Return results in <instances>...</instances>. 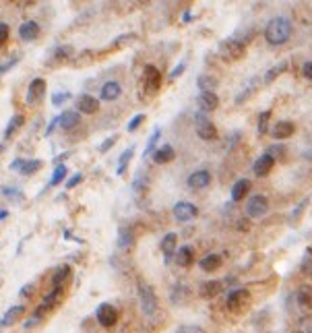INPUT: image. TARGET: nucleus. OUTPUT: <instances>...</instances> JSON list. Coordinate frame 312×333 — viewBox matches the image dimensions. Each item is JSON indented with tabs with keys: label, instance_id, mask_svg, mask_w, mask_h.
Wrapping results in <instances>:
<instances>
[{
	"label": "nucleus",
	"instance_id": "c03bdc74",
	"mask_svg": "<svg viewBox=\"0 0 312 333\" xmlns=\"http://www.w3.org/2000/svg\"><path fill=\"white\" fill-rule=\"evenodd\" d=\"M176 333H205V329L203 327H196V325H184Z\"/></svg>",
	"mask_w": 312,
	"mask_h": 333
},
{
	"label": "nucleus",
	"instance_id": "5fc2aeb1",
	"mask_svg": "<svg viewBox=\"0 0 312 333\" xmlns=\"http://www.w3.org/2000/svg\"><path fill=\"white\" fill-rule=\"evenodd\" d=\"M302 75H304L306 79H310V81H312V60L304 63V67H302Z\"/></svg>",
	"mask_w": 312,
	"mask_h": 333
},
{
	"label": "nucleus",
	"instance_id": "2eb2a0df",
	"mask_svg": "<svg viewBox=\"0 0 312 333\" xmlns=\"http://www.w3.org/2000/svg\"><path fill=\"white\" fill-rule=\"evenodd\" d=\"M145 87L151 93H155V91L162 87V73L155 69V67H147V71H145Z\"/></svg>",
	"mask_w": 312,
	"mask_h": 333
},
{
	"label": "nucleus",
	"instance_id": "8fccbe9b",
	"mask_svg": "<svg viewBox=\"0 0 312 333\" xmlns=\"http://www.w3.org/2000/svg\"><path fill=\"white\" fill-rule=\"evenodd\" d=\"M23 165H25V159L17 157V159H13V161H11L9 170H11V172H21V170H23Z\"/></svg>",
	"mask_w": 312,
	"mask_h": 333
},
{
	"label": "nucleus",
	"instance_id": "c9c22d12",
	"mask_svg": "<svg viewBox=\"0 0 312 333\" xmlns=\"http://www.w3.org/2000/svg\"><path fill=\"white\" fill-rule=\"evenodd\" d=\"M147 186H149V176H147L143 170H139L137 176H135V180H132V191H135V193H141V191H145Z\"/></svg>",
	"mask_w": 312,
	"mask_h": 333
},
{
	"label": "nucleus",
	"instance_id": "79ce46f5",
	"mask_svg": "<svg viewBox=\"0 0 312 333\" xmlns=\"http://www.w3.org/2000/svg\"><path fill=\"white\" fill-rule=\"evenodd\" d=\"M143 120H145V114H137V116H132V120L128 122V127H126V131H137L141 124H143Z\"/></svg>",
	"mask_w": 312,
	"mask_h": 333
},
{
	"label": "nucleus",
	"instance_id": "bb28decb",
	"mask_svg": "<svg viewBox=\"0 0 312 333\" xmlns=\"http://www.w3.org/2000/svg\"><path fill=\"white\" fill-rule=\"evenodd\" d=\"M25 313V306L23 304H15V306H11L7 313H5V317H3V323H5V327L7 325H13L21 315Z\"/></svg>",
	"mask_w": 312,
	"mask_h": 333
},
{
	"label": "nucleus",
	"instance_id": "a18cd8bd",
	"mask_svg": "<svg viewBox=\"0 0 312 333\" xmlns=\"http://www.w3.org/2000/svg\"><path fill=\"white\" fill-rule=\"evenodd\" d=\"M19 60H21V58L17 56V58H11V60H7V63H3V65H0V75H5L7 71H11V69H13V67H15V65H17Z\"/></svg>",
	"mask_w": 312,
	"mask_h": 333
},
{
	"label": "nucleus",
	"instance_id": "cd10ccee",
	"mask_svg": "<svg viewBox=\"0 0 312 333\" xmlns=\"http://www.w3.org/2000/svg\"><path fill=\"white\" fill-rule=\"evenodd\" d=\"M118 248H122V251H126V248H130L132 244H135V238H132V232L128 230V228H120V232H118Z\"/></svg>",
	"mask_w": 312,
	"mask_h": 333
},
{
	"label": "nucleus",
	"instance_id": "bf43d9fd",
	"mask_svg": "<svg viewBox=\"0 0 312 333\" xmlns=\"http://www.w3.org/2000/svg\"><path fill=\"white\" fill-rule=\"evenodd\" d=\"M7 217H9V211L3 209V211H0V219H7Z\"/></svg>",
	"mask_w": 312,
	"mask_h": 333
},
{
	"label": "nucleus",
	"instance_id": "f8f14e48",
	"mask_svg": "<svg viewBox=\"0 0 312 333\" xmlns=\"http://www.w3.org/2000/svg\"><path fill=\"white\" fill-rule=\"evenodd\" d=\"M211 184V174L207 172V170H196L188 176V186L198 191V189H205V186H209Z\"/></svg>",
	"mask_w": 312,
	"mask_h": 333
},
{
	"label": "nucleus",
	"instance_id": "a19ab883",
	"mask_svg": "<svg viewBox=\"0 0 312 333\" xmlns=\"http://www.w3.org/2000/svg\"><path fill=\"white\" fill-rule=\"evenodd\" d=\"M269 118H271V112L267 110V112H263L261 116H258V135H265L267 133V127H269Z\"/></svg>",
	"mask_w": 312,
	"mask_h": 333
},
{
	"label": "nucleus",
	"instance_id": "aec40b11",
	"mask_svg": "<svg viewBox=\"0 0 312 333\" xmlns=\"http://www.w3.org/2000/svg\"><path fill=\"white\" fill-rule=\"evenodd\" d=\"M151 157H153L155 163H168V161H172L176 157V151H174L172 145H162V147L155 149V153Z\"/></svg>",
	"mask_w": 312,
	"mask_h": 333
},
{
	"label": "nucleus",
	"instance_id": "3c124183",
	"mask_svg": "<svg viewBox=\"0 0 312 333\" xmlns=\"http://www.w3.org/2000/svg\"><path fill=\"white\" fill-rule=\"evenodd\" d=\"M116 139H118V137H110V139L103 141V143L99 145V153H106V151H110V149H112V145L116 143Z\"/></svg>",
	"mask_w": 312,
	"mask_h": 333
},
{
	"label": "nucleus",
	"instance_id": "39448f33",
	"mask_svg": "<svg viewBox=\"0 0 312 333\" xmlns=\"http://www.w3.org/2000/svg\"><path fill=\"white\" fill-rule=\"evenodd\" d=\"M269 209V201L263 197V195H252L246 203V215L252 217V219H258V217H263Z\"/></svg>",
	"mask_w": 312,
	"mask_h": 333
},
{
	"label": "nucleus",
	"instance_id": "1a4fd4ad",
	"mask_svg": "<svg viewBox=\"0 0 312 333\" xmlns=\"http://www.w3.org/2000/svg\"><path fill=\"white\" fill-rule=\"evenodd\" d=\"M248 302H250L248 290L236 288V290H232V292L228 294V308L234 310V313H238V310H242L244 306H248Z\"/></svg>",
	"mask_w": 312,
	"mask_h": 333
},
{
	"label": "nucleus",
	"instance_id": "f704fd0d",
	"mask_svg": "<svg viewBox=\"0 0 312 333\" xmlns=\"http://www.w3.org/2000/svg\"><path fill=\"white\" fill-rule=\"evenodd\" d=\"M73 46H58L54 52H52V58L54 60H69V58H73Z\"/></svg>",
	"mask_w": 312,
	"mask_h": 333
},
{
	"label": "nucleus",
	"instance_id": "6ab92c4d",
	"mask_svg": "<svg viewBox=\"0 0 312 333\" xmlns=\"http://www.w3.org/2000/svg\"><path fill=\"white\" fill-rule=\"evenodd\" d=\"M296 300L304 310H310L312 308V286H308V284L300 286L296 292Z\"/></svg>",
	"mask_w": 312,
	"mask_h": 333
},
{
	"label": "nucleus",
	"instance_id": "393cba45",
	"mask_svg": "<svg viewBox=\"0 0 312 333\" xmlns=\"http://www.w3.org/2000/svg\"><path fill=\"white\" fill-rule=\"evenodd\" d=\"M192 261H194V251H192L190 246H182V248L176 253V263H178L180 267H190Z\"/></svg>",
	"mask_w": 312,
	"mask_h": 333
},
{
	"label": "nucleus",
	"instance_id": "e433bc0d",
	"mask_svg": "<svg viewBox=\"0 0 312 333\" xmlns=\"http://www.w3.org/2000/svg\"><path fill=\"white\" fill-rule=\"evenodd\" d=\"M196 85L203 89V91H211L213 87H217V79L215 77H209V75H200L196 79Z\"/></svg>",
	"mask_w": 312,
	"mask_h": 333
},
{
	"label": "nucleus",
	"instance_id": "473e14b6",
	"mask_svg": "<svg viewBox=\"0 0 312 333\" xmlns=\"http://www.w3.org/2000/svg\"><path fill=\"white\" fill-rule=\"evenodd\" d=\"M66 174H69V168L66 165H56V170H54V174H52V178H50V182H48V186H58L64 178H66Z\"/></svg>",
	"mask_w": 312,
	"mask_h": 333
},
{
	"label": "nucleus",
	"instance_id": "2f4dec72",
	"mask_svg": "<svg viewBox=\"0 0 312 333\" xmlns=\"http://www.w3.org/2000/svg\"><path fill=\"white\" fill-rule=\"evenodd\" d=\"M132 153H135V145H132V147H126V149L122 151V155H120V159H118V168H116L118 176H122V174H124V170H126V165H128V161H130Z\"/></svg>",
	"mask_w": 312,
	"mask_h": 333
},
{
	"label": "nucleus",
	"instance_id": "ea45409f",
	"mask_svg": "<svg viewBox=\"0 0 312 333\" xmlns=\"http://www.w3.org/2000/svg\"><path fill=\"white\" fill-rule=\"evenodd\" d=\"M71 97H73L71 91H56L54 95H52V106H62V103H66Z\"/></svg>",
	"mask_w": 312,
	"mask_h": 333
},
{
	"label": "nucleus",
	"instance_id": "72a5a7b5",
	"mask_svg": "<svg viewBox=\"0 0 312 333\" xmlns=\"http://www.w3.org/2000/svg\"><path fill=\"white\" fill-rule=\"evenodd\" d=\"M41 159H25V165H23V170L19 172V174H23V176H33L35 172H39V168H41Z\"/></svg>",
	"mask_w": 312,
	"mask_h": 333
},
{
	"label": "nucleus",
	"instance_id": "49530a36",
	"mask_svg": "<svg viewBox=\"0 0 312 333\" xmlns=\"http://www.w3.org/2000/svg\"><path fill=\"white\" fill-rule=\"evenodd\" d=\"M283 151H285V147H283V145H271V147L267 149V153H269L273 159H275V155H277V157H281V155H283Z\"/></svg>",
	"mask_w": 312,
	"mask_h": 333
},
{
	"label": "nucleus",
	"instance_id": "9b49d317",
	"mask_svg": "<svg viewBox=\"0 0 312 333\" xmlns=\"http://www.w3.org/2000/svg\"><path fill=\"white\" fill-rule=\"evenodd\" d=\"M273 163H275V159H273L269 153H263L261 157H258V159L254 161L252 170H254L256 176H267V174L273 170Z\"/></svg>",
	"mask_w": 312,
	"mask_h": 333
},
{
	"label": "nucleus",
	"instance_id": "c85d7f7f",
	"mask_svg": "<svg viewBox=\"0 0 312 333\" xmlns=\"http://www.w3.org/2000/svg\"><path fill=\"white\" fill-rule=\"evenodd\" d=\"M23 122H25L23 114H15V116H13L11 120H9L7 129H5V137H7V139H11V137L15 135V131H19V129L23 127Z\"/></svg>",
	"mask_w": 312,
	"mask_h": 333
},
{
	"label": "nucleus",
	"instance_id": "a211bd4d",
	"mask_svg": "<svg viewBox=\"0 0 312 333\" xmlns=\"http://www.w3.org/2000/svg\"><path fill=\"white\" fill-rule=\"evenodd\" d=\"M176 242H178V234L170 232V234H166V236H164V240H162V253H164L166 263H170V261H172V257L176 255Z\"/></svg>",
	"mask_w": 312,
	"mask_h": 333
},
{
	"label": "nucleus",
	"instance_id": "f03ea898",
	"mask_svg": "<svg viewBox=\"0 0 312 333\" xmlns=\"http://www.w3.org/2000/svg\"><path fill=\"white\" fill-rule=\"evenodd\" d=\"M139 300H141V308H143V315L145 317H153L155 313H158V296H155V290L145 284L143 280H139Z\"/></svg>",
	"mask_w": 312,
	"mask_h": 333
},
{
	"label": "nucleus",
	"instance_id": "dca6fc26",
	"mask_svg": "<svg viewBox=\"0 0 312 333\" xmlns=\"http://www.w3.org/2000/svg\"><path fill=\"white\" fill-rule=\"evenodd\" d=\"M37 35H39V25H37V21H23V23H21V27H19V37H21L23 41H33V39H37Z\"/></svg>",
	"mask_w": 312,
	"mask_h": 333
},
{
	"label": "nucleus",
	"instance_id": "b1692460",
	"mask_svg": "<svg viewBox=\"0 0 312 333\" xmlns=\"http://www.w3.org/2000/svg\"><path fill=\"white\" fill-rule=\"evenodd\" d=\"M221 290H224V282L213 280V282H207V284H203L200 294H203L205 298H215V296H217Z\"/></svg>",
	"mask_w": 312,
	"mask_h": 333
},
{
	"label": "nucleus",
	"instance_id": "6e6d98bb",
	"mask_svg": "<svg viewBox=\"0 0 312 333\" xmlns=\"http://www.w3.org/2000/svg\"><path fill=\"white\" fill-rule=\"evenodd\" d=\"M184 69H186V63H180V65H178V67H176V69L170 73V79H176L180 73H184Z\"/></svg>",
	"mask_w": 312,
	"mask_h": 333
},
{
	"label": "nucleus",
	"instance_id": "0eeeda50",
	"mask_svg": "<svg viewBox=\"0 0 312 333\" xmlns=\"http://www.w3.org/2000/svg\"><path fill=\"white\" fill-rule=\"evenodd\" d=\"M196 133H198V137L203 139V141H213L215 137H217V129H215V124L207 118L205 114H196Z\"/></svg>",
	"mask_w": 312,
	"mask_h": 333
},
{
	"label": "nucleus",
	"instance_id": "052dcab7",
	"mask_svg": "<svg viewBox=\"0 0 312 333\" xmlns=\"http://www.w3.org/2000/svg\"><path fill=\"white\" fill-rule=\"evenodd\" d=\"M5 327V323H3V319H0V329H3Z\"/></svg>",
	"mask_w": 312,
	"mask_h": 333
},
{
	"label": "nucleus",
	"instance_id": "13d9d810",
	"mask_svg": "<svg viewBox=\"0 0 312 333\" xmlns=\"http://www.w3.org/2000/svg\"><path fill=\"white\" fill-rule=\"evenodd\" d=\"M304 207H306V201H302V203H300V209H296V211H294V215H292V219H296V217H300V213H302V209H304Z\"/></svg>",
	"mask_w": 312,
	"mask_h": 333
},
{
	"label": "nucleus",
	"instance_id": "603ef678",
	"mask_svg": "<svg viewBox=\"0 0 312 333\" xmlns=\"http://www.w3.org/2000/svg\"><path fill=\"white\" fill-rule=\"evenodd\" d=\"M9 39V25L7 23H0V46H5Z\"/></svg>",
	"mask_w": 312,
	"mask_h": 333
},
{
	"label": "nucleus",
	"instance_id": "58836bf2",
	"mask_svg": "<svg viewBox=\"0 0 312 333\" xmlns=\"http://www.w3.org/2000/svg\"><path fill=\"white\" fill-rule=\"evenodd\" d=\"M0 193H3L5 197H9V199H13V201H23L25 199L23 191H19L15 186H3V189H0Z\"/></svg>",
	"mask_w": 312,
	"mask_h": 333
},
{
	"label": "nucleus",
	"instance_id": "de8ad7c7",
	"mask_svg": "<svg viewBox=\"0 0 312 333\" xmlns=\"http://www.w3.org/2000/svg\"><path fill=\"white\" fill-rule=\"evenodd\" d=\"M81 180H83V174H81V172H77V174H73V176H71V178L64 182V186H66V189H73V186H77Z\"/></svg>",
	"mask_w": 312,
	"mask_h": 333
},
{
	"label": "nucleus",
	"instance_id": "412c9836",
	"mask_svg": "<svg viewBox=\"0 0 312 333\" xmlns=\"http://www.w3.org/2000/svg\"><path fill=\"white\" fill-rule=\"evenodd\" d=\"M58 120H60V129L71 131L81 122V116H79V112H75V110H66V112H62L58 116Z\"/></svg>",
	"mask_w": 312,
	"mask_h": 333
},
{
	"label": "nucleus",
	"instance_id": "423d86ee",
	"mask_svg": "<svg viewBox=\"0 0 312 333\" xmlns=\"http://www.w3.org/2000/svg\"><path fill=\"white\" fill-rule=\"evenodd\" d=\"M97 321L101 327H114L118 323V310L116 306H112L110 302H103L99 308H97Z\"/></svg>",
	"mask_w": 312,
	"mask_h": 333
},
{
	"label": "nucleus",
	"instance_id": "864d4df0",
	"mask_svg": "<svg viewBox=\"0 0 312 333\" xmlns=\"http://www.w3.org/2000/svg\"><path fill=\"white\" fill-rule=\"evenodd\" d=\"M33 292H35V286H33V284H25V286L21 288V292H19V294H21V298H29Z\"/></svg>",
	"mask_w": 312,
	"mask_h": 333
},
{
	"label": "nucleus",
	"instance_id": "4d7b16f0",
	"mask_svg": "<svg viewBox=\"0 0 312 333\" xmlns=\"http://www.w3.org/2000/svg\"><path fill=\"white\" fill-rule=\"evenodd\" d=\"M56 127H60V120H58V116H56V118H52V122H50V124H48V129H46V135H50L52 131L56 129Z\"/></svg>",
	"mask_w": 312,
	"mask_h": 333
},
{
	"label": "nucleus",
	"instance_id": "6e6552de",
	"mask_svg": "<svg viewBox=\"0 0 312 333\" xmlns=\"http://www.w3.org/2000/svg\"><path fill=\"white\" fill-rule=\"evenodd\" d=\"M172 213H174V217L178 219V221H190V219H194L196 215H198V209H196V205H192V203H188V201H178L176 205H174V209H172Z\"/></svg>",
	"mask_w": 312,
	"mask_h": 333
},
{
	"label": "nucleus",
	"instance_id": "37998d69",
	"mask_svg": "<svg viewBox=\"0 0 312 333\" xmlns=\"http://www.w3.org/2000/svg\"><path fill=\"white\" fill-rule=\"evenodd\" d=\"M302 269H304V273H312V251L310 248L306 251V259L302 263Z\"/></svg>",
	"mask_w": 312,
	"mask_h": 333
},
{
	"label": "nucleus",
	"instance_id": "5701e85b",
	"mask_svg": "<svg viewBox=\"0 0 312 333\" xmlns=\"http://www.w3.org/2000/svg\"><path fill=\"white\" fill-rule=\"evenodd\" d=\"M221 261H224V259H221L219 255L211 253V255H207V257L200 259V269H203V271H215V269L221 267Z\"/></svg>",
	"mask_w": 312,
	"mask_h": 333
},
{
	"label": "nucleus",
	"instance_id": "680f3d73",
	"mask_svg": "<svg viewBox=\"0 0 312 333\" xmlns=\"http://www.w3.org/2000/svg\"><path fill=\"white\" fill-rule=\"evenodd\" d=\"M3 149H5V145H3V143H0V151H3Z\"/></svg>",
	"mask_w": 312,
	"mask_h": 333
},
{
	"label": "nucleus",
	"instance_id": "a878e982",
	"mask_svg": "<svg viewBox=\"0 0 312 333\" xmlns=\"http://www.w3.org/2000/svg\"><path fill=\"white\" fill-rule=\"evenodd\" d=\"M62 298V288H54V290H52L46 298H43V302L39 304V308H43L46 313L52 308V306H54V304H58V300Z\"/></svg>",
	"mask_w": 312,
	"mask_h": 333
},
{
	"label": "nucleus",
	"instance_id": "0e129e2a",
	"mask_svg": "<svg viewBox=\"0 0 312 333\" xmlns=\"http://www.w3.org/2000/svg\"><path fill=\"white\" fill-rule=\"evenodd\" d=\"M265 333H271V331H265Z\"/></svg>",
	"mask_w": 312,
	"mask_h": 333
},
{
	"label": "nucleus",
	"instance_id": "9d476101",
	"mask_svg": "<svg viewBox=\"0 0 312 333\" xmlns=\"http://www.w3.org/2000/svg\"><path fill=\"white\" fill-rule=\"evenodd\" d=\"M120 93H122V87H120L118 81H108V83H103L101 89H99V97L103 101H114L116 97H120Z\"/></svg>",
	"mask_w": 312,
	"mask_h": 333
},
{
	"label": "nucleus",
	"instance_id": "09e8293b",
	"mask_svg": "<svg viewBox=\"0 0 312 333\" xmlns=\"http://www.w3.org/2000/svg\"><path fill=\"white\" fill-rule=\"evenodd\" d=\"M300 331H302V333H312V317H304V319H302Z\"/></svg>",
	"mask_w": 312,
	"mask_h": 333
},
{
	"label": "nucleus",
	"instance_id": "20e7f679",
	"mask_svg": "<svg viewBox=\"0 0 312 333\" xmlns=\"http://www.w3.org/2000/svg\"><path fill=\"white\" fill-rule=\"evenodd\" d=\"M46 97V79L37 77L29 83V89H27V95H25V101L27 106H39Z\"/></svg>",
	"mask_w": 312,
	"mask_h": 333
},
{
	"label": "nucleus",
	"instance_id": "c756f323",
	"mask_svg": "<svg viewBox=\"0 0 312 333\" xmlns=\"http://www.w3.org/2000/svg\"><path fill=\"white\" fill-rule=\"evenodd\" d=\"M69 275H71V267L69 265L58 267V271L54 273V277H52V286H54V288H62V284L66 282Z\"/></svg>",
	"mask_w": 312,
	"mask_h": 333
},
{
	"label": "nucleus",
	"instance_id": "4be33fe9",
	"mask_svg": "<svg viewBox=\"0 0 312 333\" xmlns=\"http://www.w3.org/2000/svg\"><path fill=\"white\" fill-rule=\"evenodd\" d=\"M248 189H250V180L246 178L236 180V184L232 186V201H242L248 195Z\"/></svg>",
	"mask_w": 312,
	"mask_h": 333
},
{
	"label": "nucleus",
	"instance_id": "e2e57ef3",
	"mask_svg": "<svg viewBox=\"0 0 312 333\" xmlns=\"http://www.w3.org/2000/svg\"><path fill=\"white\" fill-rule=\"evenodd\" d=\"M292 333H302V331H292Z\"/></svg>",
	"mask_w": 312,
	"mask_h": 333
},
{
	"label": "nucleus",
	"instance_id": "f257e3e1",
	"mask_svg": "<svg viewBox=\"0 0 312 333\" xmlns=\"http://www.w3.org/2000/svg\"><path fill=\"white\" fill-rule=\"evenodd\" d=\"M292 37V23L285 17H275L267 23L265 29V39L271 46H281Z\"/></svg>",
	"mask_w": 312,
	"mask_h": 333
},
{
	"label": "nucleus",
	"instance_id": "7c9ffc66",
	"mask_svg": "<svg viewBox=\"0 0 312 333\" xmlns=\"http://www.w3.org/2000/svg\"><path fill=\"white\" fill-rule=\"evenodd\" d=\"M160 137H162V129H160V127H155V129H153V133H151V137H149V141H147V147H145V157H149V155H153V153H155V145H158Z\"/></svg>",
	"mask_w": 312,
	"mask_h": 333
},
{
	"label": "nucleus",
	"instance_id": "7ed1b4c3",
	"mask_svg": "<svg viewBox=\"0 0 312 333\" xmlns=\"http://www.w3.org/2000/svg\"><path fill=\"white\" fill-rule=\"evenodd\" d=\"M244 52H246V48H244V44H242L240 39H224V41L219 44V56H221L226 63H236V60H240V58L244 56Z\"/></svg>",
	"mask_w": 312,
	"mask_h": 333
},
{
	"label": "nucleus",
	"instance_id": "f3484780",
	"mask_svg": "<svg viewBox=\"0 0 312 333\" xmlns=\"http://www.w3.org/2000/svg\"><path fill=\"white\" fill-rule=\"evenodd\" d=\"M273 137L277 139V141H281V139H289V137H294V133H296V124L294 122H289V120H279L275 127H273Z\"/></svg>",
	"mask_w": 312,
	"mask_h": 333
},
{
	"label": "nucleus",
	"instance_id": "4468645a",
	"mask_svg": "<svg viewBox=\"0 0 312 333\" xmlns=\"http://www.w3.org/2000/svg\"><path fill=\"white\" fill-rule=\"evenodd\" d=\"M219 106V97L213 91H200L198 95V108L203 112H213V110Z\"/></svg>",
	"mask_w": 312,
	"mask_h": 333
},
{
	"label": "nucleus",
	"instance_id": "ddd939ff",
	"mask_svg": "<svg viewBox=\"0 0 312 333\" xmlns=\"http://www.w3.org/2000/svg\"><path fill=\"white\" fill-rule=\"evenodd\" d=\"M77 110L79 112H83V114H95L97 110H99V99L97 97H93V95H81L79 97V101H77Z\"/></svg>",
	"mask_w": 312,
	"mask_h": 333
},
{
	"label": "nucleus",
	"instance_id": "4c0bfd02",
	"mask_svg": "<svg viewBox=\"0 0 312 333\" xmlns=\"http://www.w3.org/2000/svg\"><path fill=\"white\" fill-rule=\"evenodd\" d=\"M285 69H287V60H281V63H277L273 69H269V73L265 75V81H267V83H271V81H273L277 75H281Z\"/></svg>",
	"mask_w": 312,
	"mask_h": 333
}]
</instances>
